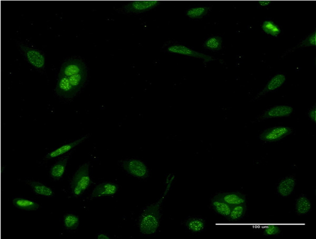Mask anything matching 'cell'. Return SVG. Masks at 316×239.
Wrapping results in <instances>:
<instances>
[{
  "instance_id": "obj_1",
  "label": "cell",
  "mask_w": 316,
  "mask_h": 239,
  "mask_svg": "<svg viewBox=\"0 0 316 239\" xmlns=\"http://www.w3.org/2000/svg\"><path fill=\"white\" fill-rule=\"evenodd\" d=\"M174 176L170 177L160 198L155 203L143 209L138 220V227L143 235H153L159 228L162 216V207L172 188Z\"/></svg>"
},
{
  "instance_id": "obj_2",
  "label": "cell",
  "mask_w": 316,
  "mask_h": 239,
  "mask_svg": "<svg viewBox=\"0 0 316 239\" xmlns=\"http://www.w3.org/2000/svg\"><path fill=\"white\" fill-rule=\"evenodd\" d=\"M90 165V162L84 163L72 177L70 188L73 195L76 197H80L91 185Z\"/></svg>"
},
{
  "instance_id": "obj_3",
  "label": "cell",
  "mask_w": 316,
  "mask_h": 239,
  "mask_svg": "<svg viewBox=\"0 0 316 239\" xmlns=\"http://www.w3.org/2000/svg\"><path fill=\"white\" fill-rule=\"evenodd\" d=\"M18 50L23 58L33 68L39 72L45 70L46 68V59L45 55L40 51L31 46L18 42Z\"/></svg>"
},
{
  "instance_id": "obj_4",
  "label": "cell",
  "mask_w": 316,
  "mask_h": 239,
  "mask_svg": "<svg viewBox=\"0 0 316 239\" xmlns=\"http://www.w3.org/2000/svg\"><path fill=\"white\" fill-rule=\"evenodd\" d=\"M121 166L127 174L139 179H145L149 176L147 165L139 159H126L120 163Z\"/></svg>"
},
{
  "instance_id": "obj_5",
  "label": "cell",
  "mask_w": 316,
  "mask_h": 239,
  "mask_svg": "<svg viewBox=\"0 0 316 239\" xmlns=\"http://www.w3.org/2000/svg\"><path fill=\"white\" fill-rule=\"evenodd\" d=\"M159 1H133L121 6L117 10L123 15H140L157 8L160 4Z\"/></svg>"
},
{
  "instance_id": "obj_6",
  "label": "cell",
  "mask_w": 316,
  "mask_h": 239,
  "mask_svg": "<svg viewBox=\"0 0 316 239\" xmlns=\"http://www.w3.org/2000/svg\"><path fill=\"white\" fill-rule=\"evenodd\" d=\"M87 70V66L81 58L73 57L64 61L61 67L58 78H69Z\"/></svg>"
},
{
  "instance_id": "obj_7",
  "label": "cell",
  "mask_w": 316,
  "mask_h": 239,
  "mask_svg": "<svg viewBox=\"0 0 316 239\" xmlns=\"http://www.w3.org/2000/svg\"><path fill=\"white\" fill-rule=\"evenodd\" d=\"M292 131V129L288 127H272L265 130L259 138L266 142H275L289 136Z\"/></svg>"
},
{
  "instance_id": "obj_8",
  "label": "cell",
  "mask_w": 316,
  "mask_h": 239,
  "mask_svg": "<svg viewBox=\"0 0 316 239\" xmlns=\"http://www.w3.org/2000/svg\"><path fill=\"white\" fill-rule=\"evenodd\" d=\"M168 51L172 53L181 54L188 57L202 59L206 61V62H209V61L214 60L213 57L202 53L196 52L190 48L180 44H175L169 47Z\"/></svg>"
},
{
  "instance_id": "obj_9",
  "label": "cell",
  "mask_w": 316,
  "mask_h": 239,
  "mask_svg": "<svg viewBox=\"0 0 316 239\" xmlns=\"http://www.w3.org/2000/svg\"><path fill=\"white\" fill-rule=\"evenodd\" d=\"M55 93L64 99H72L78 94L67 77L58 78Z\"/></svg>"
},
{
  "instance_id": "obj_10",
  "label": "cell",
  "mask_w": 316,
  "mask_h": 239,
  "mask_svg": "<svg viewBox=\"0 0 316 239\" xmlns=\"http://www.w3.org/2000/svg\"><path fill=\"white\" fill-rule=\"evenodd\" d=\"M294 112L293 107L287 105H278L267 109L261 114L259 120H261L272 118L288 117Z\"/></svg>"
},
{
  "instance_id": "obj_11",
  "label": "cell",
  "mask_w": 316,
  "mask_h": 239,
  "mask_svg": "<svg viewBox=\"0 0 316 239\" xmlns=\"http://www.w3.org/2000/svg\"><path fill=\"white\" fill-rule=\"evenodd\" d=\"M119 191V187L114 183H102L97 186L90 196L89 199H96L111 197L116 194Z\"/></svg>"
},
{
  "instance_id": "obj_12",
  "label": "cell",
  "mask_w": 316,
  "mask_h": 239,
  "mask_svg": "<svg viewBox=\"0 0 316 239\" xmlns=\"http://www.w3.org/2000/svg\"><path fill=\"white\" fill-rule=\"evenodd\" d=\"M285 81H286V77H285V75L281 74V73L276 75L272 78L269 83L267 84L265 88L254 98V100L259 99L260 98L270 93V92L275 91L281 88Z\"/></svg>"
},
{
  "instance_id": "obj_13",
  "label": "cell",
  "mask_w": 316,
  "mask_h": 239,
  "mask_svg": "<svg viewBox=\"0 0 316 239\" xmlns=\"http://www.w3.org/2000/svg\"><path fill=\"white\" fill-rule=\"evenodd\" d=\"M89 135H87V136L79 138L74 141V142L63 145L57 149L48 153L45 158L47 159H52L62 156L72 150L73 149H74L77 146L81 144L85 140L87 139Z\"/></svg>"
},
{
  "instance_id": "obj_14",
  "label": "cell",
  "mask_w": 316,
  "mask_h": 239,
  "mask_svg": "<svg viewBox=\"0 0 316 239\" xmlns=\"http://www.w3.org/2000/svg\"><path fill=\"white\" fill-rule=\"evenodd\" d=\"M296 185V179L293 176H288L279 183L277 193L283 198L289 197L294 192Z\"/></svg>"
},
{
  "instance_id": "obj_15",
  "label": "cell",
  "mask_w": 316,
  "mask_h": 239,
  "mask_svg": "<svg viewBox=\"0 0 316 239\" xmlns=\"http://www.w3.org/2000/svg\"><path fill=\"white\" fill-rule=\"evenodd\" d=\"M231 206L246 204V196L238 192L220 193L217 195Z\"/></svg>"
},
{
  "instance_id": "obj_16",
  "label": "cell",
  "mask_w": 316,
  "mask_h": 239,
  "mask_svg": "<svg viewBox=\"0 0 316 239\" xmlns=\"http://www.w3.org/2000/svg\"><path fill=\"white\" fill-rule=\"evenodd\" d=\"M69 158V155L64 156L52 165L50 170V176L53 181H58L63 179Z\"/></svg>"
},
{
  "instance_id": "obj_17",
  "label": "cell",
  "mask_w": 316,
  "mask_h": 239,
  "mask_svg": "<svg viewBox=\"0 0 316 239\" xmlns=\"http://www.w3.org/2000/svg\"><path fill=\"white\" fill-rule=\"evenodd\" d=\"M211 206L217 214L226 218H228L232 208V206L226 204L217 195L212 199Z\"/></svg>"
},
{
  "instance_id": "obj_18",
  "label": "cell",
  "mask_w": 316,
  "mask_h": 239,
  "mask_svg": "<svg viewBox=\"0 0 316 239\" xmlns=\"http://www.w3.org/2000/svg\"><path fill=\"white\" fill-rule=\"evenodd\" d=\"M185 225L187 229L193 234H198L205 230V221L202 217H189L185 221Z\"/></svg>"
},
{
  "instance_id": "obj_19",
  "label": "cell",
  "mask_w": 316,
  "mask_h": 239,
  "mask_svg": "<svg viewBox=\"0 0 316 239\" xmlns=\"http://www.w3.org/2000/svg\"><path fill=\"white\" fill-rule=\"evenodd\" d=\"M312 209V202L306 195L301 194L296 199L295 210L297 215H306Z\"/></svg>"
},
{
  "instance_id": "obj_20",
  "label": "cell",
  "mask_w": 316,
  "mask_h": 239,
  "mask_svg": "<svg viewBox=\"0 0 316 239\" xmlns=\"http://www.w3.org/2000/svg\"><path fill=\"white\" fill-rule=\"evenodd\" d=\"M27 183L32 188L33 191L36 194L48 198L52 197L54 195L53 190L44 184L32 180L27 181Z\"/></svg>"
},
{
  "instance_id": "obj_21",
  "label": "cell",
  "mask_w": 316,
  "mask_h": 239,
  "mask_svg": "<svg viewBox=\"0 0 316 239\" xmlns=\"http://www.w3.org/2000/svg\"><path fill=\"white\" fill-rule=\"evenodd\" d=\"M69 81L72 87L78 93L86 85L88 81V70L78 73L69 78Z\"/></svg>"
},
{
  "instance_id": "obj_22",
  "label": "cell",
  "mask_w": 316,
  "mask_h": 239,
  "mask_svg": "<svg viewBox=\"0 0 316 239\" xmlns=\"http://www.w3.org/2000/svg\"><path fill=\"white\" fill-rule=\"evenodd\" d=\"M12 203L18 209L26 211H36L40 207L36 202L23 198H15L12 200Z\"/></svg>"
},
{
  "instance_id": "obj_23",
  "label": "cell",
  "mask_w": 316,
  "mask_h": 239,
  "mask_svg": "<svg viewBox=\"0 0 316 239\" xmlns=\"http://www.w3.org/2000/svg\"><path fill=\"white\" fill-rule=\"evenodd\" d=\"M211 9V7L205 6L192 8L187 10L186 15L192 19H203L209 14Z\"/></svg>"
},
{
  "instance_id": "obj_24",
  "label": "cell",
  "mask_w": 316,
  "mask_h": 239,
  "mask_svg": "<svg viewBox=\"0 0 316 239\" xmlns=\"http://www.w3.org/2000/svg\"><path fill=\"white\" fill-rule=\"evenodd\" d=\"M246 204L233 206L227 219L231 222H236L244 218L247 212Z\"/></svg>"
},
{
  "instance_id": "obj_25",
  "label": "cell",
  "mask_w": 316,
  "mask_h": 239,
  "mask_svg": "<svg viewBox=\"0 0 316 239\" xmlns=\"http://www.w3.org/2000/svg\"><path fill=\"white\" fill-rule=\"evenodd\" d=\"M79 218L75 214L68 213L65 214L63 217V224L66 230L72 231L75 230L78 228Z\"/></svg>"
},
{
  "instance_id": "obj_26",
  "label": "cell",
  "mask_w": 316,
  "mask_h": 239,
  "mask_svg": "<svg viewBox=\"0 0 316 239\" xmlns=\"http://www.w3.org/2000/svg\"><path fill=\"white\" fill-rule=\"evenodd\" d=\"M222 39L220 36H213L209 38L204 43V47L212 51H218L221 50Z\"/></svg>"
},
{
  "instance_id": "obj_27",
  "label": "cell",
  "mask_w": 316,
  "mask_h": 239,
  "mask_svg": "<svg viewBox=\"0 0 316 239\" xmlns=\"http://www.w3.org/2000/svg\"><path fill=\"white\" fill-rule=\"evenodd\" d=\"M262 29L267 34L273 36H276L281 32L279 28L275 23L271 21H266L263 23Z\"/></svg>"
},
{
  "instance_id": "obj_28",
  "label": "cell",
  "mask_w": 316,
  "mask_h": 239,
  "mask_svg": "<svg viewBox=\"0 0 316 239\" xmlns=\"http://www.w3.org/2000/svg\"><path fill=\"white\" fill-rule=\"evenodd\" d=\"M316 46V33L315 31L311 34H309L307 38L302 41L299 44H298L293 48V51L297 49L302 48L311 46Z\"/></svg>"
},
{
  "instance_id": "obj_29",
  "label": "cell",
  "mask_w": 316,
  "mask_h": 239,
  "mask_svg": "<svg viewBox=\"0 0 316 239\" xmlns=\"http://www.w3.org/2000/svg\"><path fill=\"white\" fill-rule=\"evenodd\" d=\"M281 229L276 224H269L263 229V234L267 236H273L280 234Z\"/></svg>"
},
{
  "instance_id": "obj_30",
  "label": "cell",
  "mask_w": 316,
  "mask_h": 239,
  "mask_svg": "<svg viewBox=\"0 0 316 239\" xmlns=\"http://www.w3.org/2000/svg\"><path fill=\"white\" fill-rule=\"evenodd\" d=\"M308 116L309 119H311V120H312L313 121L315 122L316 123V105H315V106H314L311 110H310V111L308 113Z\"/></svg>"
},
{
  "instance_id": "obj_31",
  "label": "cell",
  "mask_w": 316,
  "mask_h": 239,
  "mask_svg": "<svg viewBox=\"0 0 316 239\" xmlns=\"http://www.w3.org/2000/svg\"><path fill=\"white\" fill-rule=\"evenodd\" d=\"M272 3L270 1H260L258 2V4L261 7H266L267 6L270 5Z\"/></svg>"
},
{
  "instance_id": "obj_32",
  "label": "cell",
  "mask_w": 316,
  "mask_h": 239,
  "mask_svg": "<svg viewBox=\"0 0 316 239\" xmlns=\"http://www.w3.org/2000/svg\"><path fill=\"white\" fill-rule=\"evenodd\" d=\"M97 239H111L110 237H109L107 235L105 234H99L97 235Z\"/></svg>"
}]
</instances>
